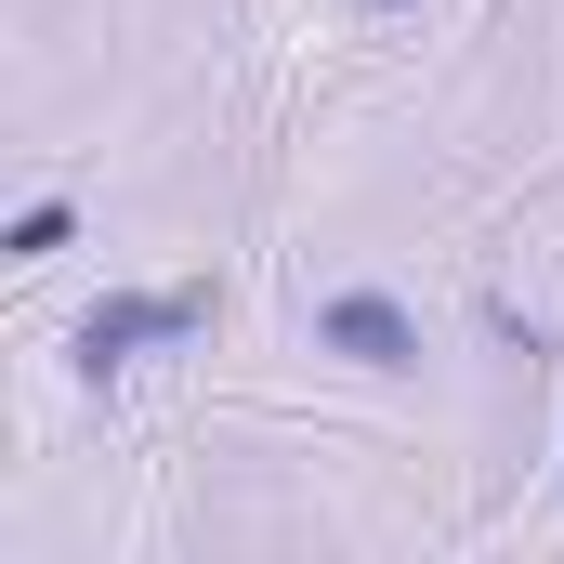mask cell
<instances>
[{"instance_id":"cell-1","label":"cell","mask_w":564,"mask_h":564,"mask_svg":"<svg viewBox=\"0 0 564 564\" xmlns=\"http://www.w3.org/2000/svg\"><path fill=\"white\" fill-rule=\"evenodd\" d=\"M315 341H341L355 368H408V355H421V328H408V315H394L381 289H355V302H328V315H315Z\"/></svg>"}]
</instances>
